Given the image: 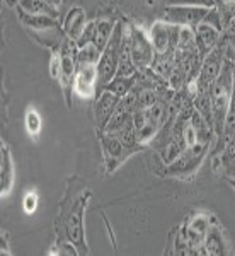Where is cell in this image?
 Returning a JSON list of instances; mask_svg holds the SVG:
<instances>
[{
  "label": "cell",
  "instance_id": "1",
  "mask_svg": "<svg viewBox=\"0 0 235 256\" xmlns=\"http://www.w3.org/2000/svg\"><path fill=\"white\" fill-rule=\"evenodd\" d=\"M68 190L60 207V216L56 220V232L58 241H70L77 246L78 253L87 254L89 248L85 242V229H84V212L87 207V202L90 198L89 188L82 183L78 192H73V180L68 181Z\"/></svg>",
  "mask_w": 235,
  "mask_h": 256
},
{
  "label": "cell",
  "instance_id": "2",
  "mask_svg": "<svg viewBox=\"0 0 235 256\" xmlns=\"http://www.w3.org/2000/svg\"><path fill=\"white\" fill-rule=\"evenodd\" d=\"M232 62L225 60L224 68H222L218 79L213 82L210 88V99H212L213 108V126H215V135L218 138L224 135L225 120L229 114L230 98H232Z\"/></svg>",
  "mask_w": 235,
  "mask_h": 256
},
{
  "label": "cell",
  "instance_id": "3",
  "mask_svg": "<svg viewBox=\"0 0 235 256\" xmlns=\"http://www.w3.org/2000/svg\"><path fill=\"white\" fill-rule=\"evenodd\" d=\"M123 28L125 24L116 22L114 32L111 36L109 43L102 50L101 58L97 62V77H99V92L116 77L118 74V64H119V48H121L123 40ZM97 92V94H99Z\"/></svg>",
  "mask_w": 235,
  "mask_h": 256
},
{
  "label": "cell",
  "instance_id": "4",
  "mask_svg": "<svg viewBox=\"0 0 235 256\" xmlns=\"http://www.w3.org/2000/svg\"><path fill=\"white\" fill-rule=\"evenodd\" d=\"M210 146L205 144H196V146L186 147L171 164L166 166L164 174L169 178H177V180H189L196 174V171L201 168L203 160L208 154Z\"/></svg>",
  "mask_w": 235,
  "mask_h": 256
},
{
  "label": "cell",
  "instance_id": "5",
  "mask_svg": "<svg viewBox=\"0 0 235 256\" xmlns=\"http://www.w3.org/2000/svg\"><path fill=\"white\" fill-rule=\"evenodd\" d=\"M225 60H227L225 58V44H224V40H220V43H218L217 46L205 56L203 62H201L200 74H198V77L195 79L200 92H208L210 88L213 86V82H215L218 79V76H220Z\"/></svg>",
  "mask_w": 235,
  "mask_h": 256
},
{
  "label": "cell",
  "instance_id": "6",
  "mask_svg": "<svg viewBox=\"0 0 235 256\" xmlns=\"http://www.w3.org/2000/svg\"><path fill=\"white\" fill-rule=\"evenodd\" d=\"M181 26L171 24L167 20L160 19L152 24L150 28V41L154 44L155 55H164V53H171L174 55L177 43H179Z\"/></svg>",
  "mask_w": 235,
  "mask_h": 256
},
{
  "label": "cell",
  "instance_id": "7",
  "mask_svg": "<svg viewBox=\"0 0 235 256\" xmlns=\"http://www.w3.org/2000/svg\"><path fill=\"white\" fill-rule=\"evenodd\" d=\"M215 7H196V6H167L164 20L181 28H196L205 22Z\"/></svg>",
  "mask_w": 235,
  "mask_h": 256
},
{
  "label": "cell",
  "instance_id": "8",
  "mask_svg": "<svg viewBox=\"0 0 235 256\" xmlns=\"http://www.w3.org/2000/svg\"><path fill=\"white\" fill-rule=\"evenodd\" d=\"M130 52L138 70L148 68L155 58V50L150 36L138 26H130Z\"/></svg>",
  "mask_w": 235,
  "mask_h": 256
},
{
  "label": "cell",
  "instance_id": "9",
  "mask_svg": "<svg viewBox=\"0 0 235 256\" xmlns=\"http://www.w3.org/2000/svg\"><path fill=\"white\" fill-rule=\"evenodd\" d=\"M99 142L102 148V159H104L106 174H111L121 166L125 160L130 158L131 152L123 146L121 140L113 134H106V132H99Z\"/></svg>",
  "mask_w": 235,
  "mask_h": 256
},
{
  "label": "cell",
  "instance_id": "10",
  "mask_svg": "<svg viewBox=\"0 0 235 256\" xmlns=\"http://www.w3.org/2000/svg\"><path fill=\"white\" fill-rule=\"evenodd\" d=\"M73 92L82 99H92L99 92V77L97 65L77 64L75 80H73Z\"/></svg>",
  "mask_w": 235,
  "mask_h": 256
},
{
  "label": "cell",
  "instance_id": "11",
  "mask_svg": "<svg viewBox=\"0 0 235 256\" xmlns=\"http://www.w3.org/2000/svg\"><path fill=\"white\" fill-rule=\"evenodd\" d=\"M119 101H121V98L116 96V94L111 92V90H108V89H102L101 92L96 96V104H94V120H96L97 134L99 132H104L109 118L113 116L114 110L118 108Z\"/></svg>",
  "mask_w": 235,
  "mask_h": 256
},
{
  "label": "cell",
  "instance_id": "12",
  "mask_svg": "<svg viewBox=\"0 0 235 256\" xmlns=\"http://www.w3.org/2000/svg\"><path fill=\"white\" fill-rule=\"evenodd\" d=\"M193 31H195L198 52H200V55L203 56V58L220 43L222 34H224V31L218 30L217 26H213V24H210V22L198 24L196 28H193Z\"/></svg>",
  "mask_w": 235,
  "mask_h": 256
},
{
  "label": "cell",
  "instance_id": "13",
  "mask_svg": "<svg viewBox=\"0 0 235 256\" xmlns=\"http://www.w3.org/2000/svg\"><path fill=\"white\" fill-rule=\"evenodd\" d=\"M85 26H87V16H85V10L82 7H72L67 16L63 19V28L65 34L68 36L70 40H73L77 43V40L80 38V34L84 32Z\"/></svg>",
  "mask_w": 235,
  "mask_h": 256
},
{
  "label": "cell",
  "instance_id": "14",
  "mask_svg": "<svg viewBox=\"0 0 235 256\" xmlns=\"http://www.w3.org/2000/svg\"><path fill=\"white\" fill-rule=\"evenodd\" d=\"M205 251H206V254H213V256L229 253V244H227L225 234H224V230H222V227L218 226L217 220L210 226L208 230H206Z\"/></svg>",
  "mask_w": 235,
  "mask_h": 256
},
{
  "label": "cell",
  "instance_id": "15",
  "mask_svg": "<svg viewBox=\"0 0 235 256\" xmlns=\"http://www.w3.org/2000/svg\"><path fill=\"white\" fill-rule=\"evenodd\" d=\"M19 12V19L22 22V26L26 28L27 32H41V31H48L53 30V28H58L60 22L58 19L49 18V16H32V14H26V12Z\"/></svg>",
  "mask_w": 235,
  "mask_h": 256
},
{
  "label": "cell",
  "instance_id": "16",
  "mask_svg": "<svg viewBox=\"0 0 235 256\" xmlns=\"http://www.w3.org/2000/svg\"><path fill=\"white\" fill-rule=\"evenodd\" d=\"M17 10L32 16H49L58 19V7H53L46 0H17Z\"/></svg>",
  "mask_w": 235,
  "mask_h": 256
},
{
  "label": "cell",
  "instance_id": "17",
  "mask_svg": "<svg viewBox=\"0 0 235 256\" xmlns=\"http://www.w3.org/2000/svg\"><path fill=\"white\" fill-rule=\"evenodd\" d=\"M2 166H0V180H2V195H9L12 184H14V164H12V156L10 150L5 144H2Z\"/></svg>",
  "mask_w": 235,
  "mask_h": 256
},
{
  "label": "cell",
  "instance_id": "18",
  "mask_svg": "<svg viewBox=\"0 0 235 256\" xmlns=\"http://www.w3.org/2000/svg\"><path fill=\"white\" fill-rule=\"evenodd\" d=\"M114 28H116V22L109 18H99L96 19V31H94V40L92 43L101 50L106 48V44L109 43L111 36L114 32Z\"/></svg>",
  "mask_w": 235,
  "mask_h": 256
},
{
  "label": "cell",
  "instance_id": "19",
  "mask_svg": "<svg viewBox=\"0 0 235 256\" xmlns=\"http://www.w3.org/2000/svg\"><path fill=\"white\" fill-rule=\"evenodd\" d=\"M130 120H131V110H128L126 106H123L121 101H119L118 108L114 110L113 116L109 118V122H108V125H106L104 132H106V134L116 135L118 132L121 130V128L125 126L128 122H130Z\"/></svg>",
  "mask_w": 235,
  "mask_h": 256
},
{
  "label": "cell",
  "instance_id": "20",
  "mask_svg": "<svg viewBox=\"0 0 235 256\" xmlns=\"http://www.w3.org/2000/svg\"><path fill=\"white\" fill-rule=\"evenodd\" d=\"M137 79H138L137 74H135V76H130V77L116 76L108 86H106L104 89L111 90V92H114L119 98H125L126 94L135 88V84H137Z\"/></svg>",
  "mask_w": 235,
  "mask_h": 256
},
{
  "label": "cell",
  "instance_id": "21",
  "mask_svg": "<svg viewBox=\"0 0 235 256\" xmlns=\"http://www.w3.org/2000/svg\"><path fill=\"white\" fill-rule=\"evenodd\" d=\"M101 53L102 52L94 43L85 44V46L78 48V52H77V64L97 65L99 58H101Z\"/></svg>",
  "mask_w": 235,
  "mask_h": 256
},
{
  "label": "cell",
  "instance_id": "22",
  "mask_svg": "<svg viewBox=\"0 0 235 256\" xmlns=\"http://www.w3.org/2000/svg\"><path fill=\"white\" fill-rule=\"evenodd\" d=\"M26 130L27 134L31 135V137H38L39 132H41V116L38 114V111H36L34 108H27L26 111Z\"/></svg>",
  "mask_w": 235,
  "mask_h": 256
},
{
  "label": "cell",
  "instance_id": "23",
  "mask_svg": "<svg viewBox=\"0 0 235 256\" xmlns=\"http://www.w3.org/2000/svg\"><path fill=\"white\" fill-rule=\"evenodd\" d=\"M222 40H224V44H225V58L234 62L235 60V32L225 30L224 34H222Z\"/></svg>",
  "mask_w": 235,
  "mask_h": 256
},
{
  "label": "cell",
  "instance_id": "24",
  "mask_svg": "<svg viewBox=\"0 0 235 256\" xmlns=\"http://www.w3.org/2000/svg\"><path fill=\"white\" fill-rule=\"evenodd\" d=\"M94 31H96V20H89L87 26H85V30H84V32H82L80 38L77 40V46L82 48V46H85V44L92 43Z\"/></svg>",
  "mask_w": 235,
  "mask_h": 256
},
{
  "label": "cell",
  "instance_id": "25",
  "mask_svg": "<svg viewBox=\"0 0 235 256\" xmlns=\"http://www.w3.org/2000/svg\"><path fill=\"white\" fill-rule=\"evenodd\" d=\"M60 70H61V58L58 52L51 53V60H49V76L51 79L58 80L60 79Z\"/></svg>",
  "mask_w": 235,
  "mask_h": 256
},
{
  "label": "cell",
  "instance_id": "26",
  "mask_svg": "<svg viewBox=\"0 0 235 256\" xmlns=\"http://www.w3.org/2000/svg\"><path fill=\"white\" fill-rule=\"evenodd\" d=\"M36 207H38V195H36L34 192L27 193L26 196H24V210H26L27 214L34 212Z\"/></svg>",
  "mask_w": 235,
  "mask_h": 256
},
{
  "label": "cell",
  "instance_id": "27",
  "mask_svg": "<svg viewBox=\"0 0 235 256\" xmlns=\"http://www.w3.org/2000/svg\"><path fill=\"white\" fill-rule=\"evenodd\" d=\"M232 88L235 90V60L232 62Z\"/></svg>",
  "mask_w": 235,
  "mask_h": 256
},
{
  "label": "cell",
  "instance_id": "28",
  "mask_svg": "<svg viewBox=\"0 0 235 256\" xmlns=\"http://www.w3.org/2000/svg\"><path fill=\"white\" fill-rule=\"evenodd\" d=\"M227 31H234L235 32V18L229 22V26H227Z\"/></svg>",
  "mask_w": 235,
  "mask_h": 256
},
{
  "label": "cell",
  "instance_id": "29",
  "mask_svg": "<svg viewBox=\"0 0 235 256\" xmlns=\"http://www.w3.org/2000/svg\"><path fill=\"white\" fill-rule=\"evenodd\" d=\"M46 2H49V4H51L53 7H60L61 0H46Z\"/></svg>",
  "mask_w": 235,
  "mask_h": 256
}]
</instances>
